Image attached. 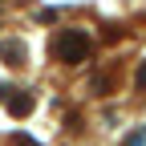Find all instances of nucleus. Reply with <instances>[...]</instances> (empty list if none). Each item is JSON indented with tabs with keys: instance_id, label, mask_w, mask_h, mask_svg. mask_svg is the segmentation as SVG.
<instances>
[{
	"instance_id": "obj_5",
	"label": "nucleus",
	"mask_w": 146,
	"mask_h": 146,
	"mask_svg": "<svg viewBox=\"0 0 146 146\" xmlns=\"http://www.w3.org/2000/svg\"><path fill=\"white\" fill-rule=\"evenodd\" d=\"M134 81H138V89H146V61L138 65V77H134Z\"/></svg>"
},
{
	"instance_id": "obj_4",
	"label": "nucleus",
	"mask_w": 146,
	"mask_h": 146,
	"mask_svg": "<svg viewBox=\"0 0 146 146\" xmlns=\"http://www.w3.org/2000/svg\"><path fill=\"white\" fill-rule=\"evenodd\" d=\"M126 146H146V130H138V134H130V138H126Z\"/></svg>"
},
{
	"instance_id": "obj_3",
	"label": "nucleus",
	"mask_w": 146,
	"mask_h": 146,
	"mask_svg": "<svg viewBox=\"0 0 146 146\" xmlns=\"http://www.w3.org/2000/svg\"><path fill=\"white\" fill-rule=\"evenodd\" d=\"M8 114L12 118H29L33 114V94H16V89H12V94H8Z\"/></svg>"
},
{
	"instance_id": "obj_2",
	"label": "nucleus",
	"mask_w": 146,
	"mask_h": 146,
	"mask_svg": "<svg viewBox=\"0 0 146 146\" xmlns=\"http://www.w3.org/2000/svg\"><path fill=\"white\" fill-rule=\"evenodd\" d=\"M0 61L12 65V69H21L25 65V45L21 41H0Z\"/></svg>"
},
{
	"instance_id": "obj_1",
	"label": "nucleus",
	"mask_w": 146,
	"mask_h": 146,
	"mask_svg": "<svg viewBox=\"0 0 146 146\" xmlns=\"http://www.w3.org/2000/svg\"><path fill=\"white\" fill-rule=\"evenodd\" d=\"M49 53L61 65H81L89 53H94V36H89L85 29H65V33H57L49 41Z\"/></svg>"
}]
</instances>
